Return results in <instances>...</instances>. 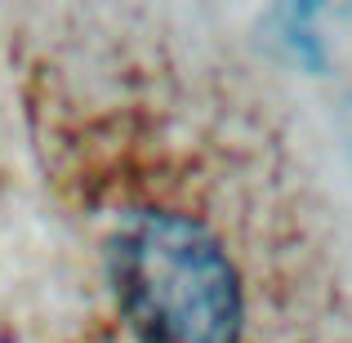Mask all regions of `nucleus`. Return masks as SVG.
Instances as JSON below:
<instances>
[{"label":"nucleus","mask_w":352,"mask_h":343,"mask_svg":"<svg viewBox=\"0 0 352 343\" xmlns=\"http://www.w3.org/2000/svg\"><path fill=\"white\" fill-rule=\"evenodd\" d=\"M344 134H348V152H352V94H348V103H344Z\"/></svg>","instance_id":"nucleus-2"},{"label":"nucleus","mask_w":352,"mask_h":343,"mask_svg":"<svg viewBox=\"0 0 352 343\" xmlns=\"http://www.w3.org/2000/svg\"><path fill=\"white\" fill-rule=\"evenodd\" d=\"M107 272L138 343H236L245 303L232 258L210 228L138 210L116 228Z\"/></svg>","instance_id":"nucleus-1"}]
</instances>
